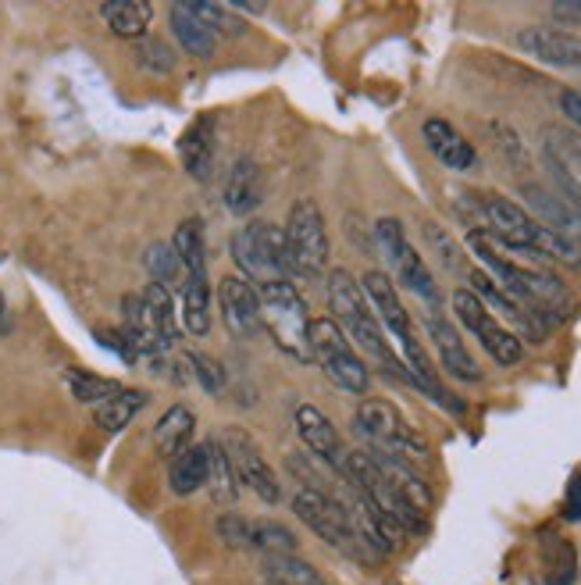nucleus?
<instances>
[{"label":"nucleus","instance_id":"f257e3e1","mask_svg":"<svg viewBox=\"0 0 581 585\" xmlns=\"http://www.w3.org/2000/svg\"><path fill=\"white\" fill-rule=\"evenodd\" d=\"M329 307H332V321L346 332V339L354 347H360L368 358L382 368L386 375L407 378V364H403L393 347H389V336L382 329V321L375 318V311L364 296L360 282L349 276L346 268H335L329 276Z\"/></svg>","mask_w":581,"mask_h":585},{"label":"nucleus","instance_id":"423d86ee","mask_svg":"<svg viewBox=\"0 0 581 585\" xmlns=\"http://www.w3.org/2000/svg\"><path fill=\"white\" fill-rule=\"evenodd\" d=\"M310 353H315V364H321V372H325L343 393H354V397L368 393L371 386L368 364L360 361L357 347L349 343L346 332L332 318L310 321Z\"/></svg>","mask_w":581,"mask_h":585},{"label":"nucleus","instance_id":"37998d69","mask_svg":"<svg viewBox=\"0 0 581 585\" xmlns=\"http://www.w3.org/2000/svg\"><path fill=\"white\" fill-rule=\"evenodd\" d=\"M11 332V318H8V304H4V293H0V336Z\"/></svg>","mask_w":581,"mask_h":585},{"label":"nucleus","instance_id":"2eb2a0df","mask_svg":"<svg viewBox=\"0 0 581 585\" xmlns=\"http://www.w3.org/2000/svg\"><path fill=\"white\" fill-rule=\"evenodd\" d=\"M293 421H296V435L304 440L307 451L315 454L318 460H325L332 471H343L346 446H343L340 429H335L332 421L325 418V411H318L315 403H304V407H296Z\"/></svg>","mask_w":581,"mask_h":585},{"label":"nucleus","instance_id":"2f4dec72","mask_svg":"<svg viewBox=\"0 0 581 585\" xmlns=\"http://www.w3.org/2000/svg\"><path fill=\"white\" fill-rule=\"evenodd\" d=\"M250 525H253V550H264V557H293L300 550V542H296V536L286 525H278L272 518H261Z\"/></svg>","mask_w":581,"mask_h":585},{"label":"nucleus","instance_id":"f3484780","mask_svg":"<svg viewBox=\"0 0 581 585\" xmlns=\"http://www.w3.org/2000/svg\"><path fill=\"white\" fill-rule=\"evenodd\" d=\"M422 140L442 168H450V172H475L478 168V151L446 118H428L422 126Z\"/></svg>","mask_w":581,"mask_h":585},{"label":"nucleus","instance_id":"f8f14e48","mask_svg":"<svg viewBox=\"0 0 581 585\" xmlns=\"http://www.w3.org/2000/svg\"><path fill=\"white\" fill-rule=\"evenodd\" d=\"M218 311L228 336L250 339L261 329V293L242 276H225L218 282Z\"/></svg>","mask_w":581,"mask_h":585},{"label":"nucleus","instance_id":"ea45409f","mask_svg":"<svg viewBox=\"0 0 581 585\" xmlns=\"http://www.w3.org/2000/svg\"><path fill=\"white\" fill-rule=\"evenodd\" d=\"M567 522H581V475H574L571 485H567V511H564Z\"/></svg>","mask_w":581,"mask_h":585},{"label":"nucleus","instance_id":"6ab92c4d","mask_svg":"<svg viewBox=\"0 0 581 585\" xmlns=\"http://www.w3.org/2000/svg\"><path fill=\"white\" fill-rule=\"evenodd\" d=\"M179 157L182 168L193 175L197 183H208L214 175V157H218V140H214V118L200 115L193 126L182 132L179 140Z\"/></svg>","mask_w":581,"mask_h":585},{"label":"nucleus","instance_id":"c9c22d12","mask_svg":"<svg viewBox=\"0 0 581 585\" xmlns=\"http://www.w3.org/2000/svg\"><path fill=\"white\" fill-rule=\"evenodd\" d=\"M137 65L151 75H171L179 61H175V50L165 44V39H140Z\"/></svg>","mask_w":581,"mask_h":585},{"label":"nucleus","instance_id":"5701e85b","mask_svg":"<svg viewBox=\"0 0 581 585\" xmlns=\"http://www.w3.org/2000/svg\"><path fill=\"white\" fill-rule=\"evenodd\" d=\"M168 19H171V33H175V39H179L182 50H189L193 58H214V50H218V36H214L208 25L193 15V8L171 4Z\"/></svg>","mask_w":581,"mask_h":585},{"label":"nucleus","instance_id":"f704fd0d","mask_svg":"<svg viewBox=\"0 0 581 585\" xmlns=\"http://www.w3.org/2000/svg\"><path fill=\"white\" fill-rule=\"evenodd\" d=\"M189 8H193V15L208 25L214 36H239L247 33V22L233 15V8L228 4H208V0H189Z\"/></svg>","mask_w":581,"mask_h":585},{"label":"nucleus","instance_id":"e433bc0d","mask_svg":"<svg viewBox=\"0 0 581 585\" xmlns=\"http://www.w3.org/2000/svg\"><path fill=\"white\" fill-rule=\"evenodd\" d=\"M214 528H218V539L225 542V547H233L239 553L253 550V525L242 518V514H222Z\"/></svg>","mask_w":581,"mask_h":585},{"label":"nucleus","instance_id":"72a5a7b5","mask_svg":"<svg viewBox=\"0 0 581 585\" xmlns=\"http://www.w3.org/2000/svg\"><path fill=\"white\" fill-rule=\"evenodd\" d=\"M64 386H69V393L79 403H104L111 393H118V386L111 383V378H100V375L79 372V368L64 372Z\"/></svg>","mask_w":581,"mask_h":585},{"label":"nucleus","instance_id":"f03ea898","mask_svg":"<svg viewBox=\"0 0 581 585\" xmlns=\"http://www.w3.org/2000/svg\"><path fill=\"white\" fill-rule=\"evenodd\" d=\"M228 250H233V261L239 265L242 279L257 285V290L300 276L293 265L286 233L268 222H247L242 229H236L233 239H228Z\"/></svg>","mask_w":581,"mask_h":585},{"label":"nucleus","instance_id":"4468645a","mask_svg":"<svg viewBox=\"0 0 581 585\" xmlns=\"http://www.w3.org/2000/svg\"><path fill=\"white\" fill-rule=\"evenodd\" d=\"M521 54L529 58L553 65V68H581V39L567 30H557V25H529L513 36Z\"/></svg>","mask_w":581,"mask_h":585},{"label":"nucleus","instance_id":"473e14b6","mask_svg":"<svg viewBox=\"0 0 581 585\" xmlns=\"http://www.w3.org/2000/svg\"><path fill=\"white\" fill-rule=\"evenodd\" d=\"M143 265H146V271L154 276V282H161L165 290L186 282V268H182V261H179V254L171 250V243H154V247L146 250Z\"/></svg>","mask_w":581,"mask_h":585},{"label":"nucleus","instance_id":"393cba45","mask_svg":"<svg viewBox=\"0 0 581 585\" xmlns=\"http://www.w3.org/2000/svg\"><path fill=\"white\" fill-rule=\"evenodd\" d=\"M193 432H197V414L186 403H175L154 425V443L161 446L165 457H179L189 446V440H193Z\"/></svg>","mask_w":581,"mask_h":585},{"label":"nucleus","instance_id":"9b49d317","mask_svg":"<svg viewBox=\"0 0 581 585\" xmlns=\"http://www.w3.org/2000/svg\"><path fill=\"white\" fill-rule=\"evenodd\" d=\"M222 446L228 460H233V471L239 485H247L253 496H261L264 503H278L282 500V485L275 479V468L268 465L264 454L257 451V443L250 440L247 432L239 429H225L222 432Z\"/></svg>","mask_w":581,"mask_h":585},{"label":"nucleus","instance_id":"58836bf2","mask_svg":"<svg viewBox=\"0 0 581 585\" xmlns=\"http://www.w3.org/2000/svg\"><path fill=\"white\" fill-rule=\"evenodd\" d=\"M425 239L431 243V247H436L439 261H442L446 268H450V271H456V268H461V250H456V243H453L450 236H446V233H442V229H439L436 222H428V225H425Z\"/></svg>","mask_w":581,"mask_h":585},{"label":"nucleus","instance_id":"dca6fc26","mask_svg":"<svg viewBox=\"0 0 581 585\" xmlns=\"http://www.w3.org/2000/svg\"><path fill=\"white\" fill-rule=\"evenodd\" d=\"M425 332L431 339V347L439 353V364L453 378H461V383H482V368L478 361L471 358V350L464 347V336L453 329L450 321L442 315H428L425 318Z\"/></svg>","mask_w":581,"mask_h":585},{"label":"nucleus","instance_id":"aec40b11","mask_svg":"<svg viewBox=\"0 0 581 585\" xmlns=\"http://www.w3.org/2000/svg\"><path fill=\"white\" fill-rule=\"evenodd\" d=\"M121 318H126V336L129 347L137 350V358H157V353H165V339L157 332V321L151 315V307H146L143 293H129L126 301H121Z\"/></svg>","mask_w":581,"mask_h":585},{"label":"nucleus","instance_id":"ddd939ff","mask_svg":"<svg viewBox=\"0 0 581 585\" xmlns=\"http://www.w3.org/2000/svg\"><path fill=\"white\" fill-rule=\"evenodd\" d=\"M360 290H364V296H368L375 318L382 321V329L393 336L400 347H407L411 339H417V329H414V321L407 315V307H403L396 285H393V279L386 276V271H368V276L360 279Z\"/></svg>","mask_w":581,"mask_h":585},{"label":"nucleus","instance_id":"4c0bfd02","mask_svg":"<svg viewBox=\"0 0 581 585\" xmlns=\"http://www.w3.org/2000/svg\"><path fill=\"white\" fill-rule=\"evenodd\" d=\"M189 364H193V375L200 378V386H204L211 397H218V393L225 389V368L214 358H208V353L193 350L189 353Z\"/></svg>","mask_w":581,"mask_h":585},{"label":"nucleus","instance_id":"cd10ccee","mask_svg":"<svg viewBox=\"0 0 581 585\" xmlns=\"http://www.w3.org/2000/svg\"><path fill=\"white\" fill-rule=\"evenodd\" d=\"M143 407H146V393L143 389H118L104 403H97V414H93V421H97L100 432H121L132 418L143 411Z\"/></svg>","mask_w":581,"mask_h":585},{"label":"nucleus","instance_id":"c85d7f7f","mask_svg":"<svg viewBox=\"0 0 581 585\" xmlns=\"http://www.w3.org/2000/svg\"><path fill=\"white\" fill-rule=\"evenodd\" d=\"M171 250L179 254L186 276H208V243H204V225H200V218H186V222L175 229Z\"/></svg>","mask_w":581,"mask_h":585},{"label":"nucleus","instance_id":"7c9ffc66","mask_svg":"<svg viewBox=\"0 0 581 585\" xmlns=\"http://www.w3.org/2000/svg\"><path fill=\"white\" fill-rule=\"evenodd\" d=\"M143 301H146V307H151V315L157 321V332H161V339H165V347L179 343V311H175L171 290H165L161 282H151L143 290Z\"/></svg>","mask_w":581,"mask_h":585},{"label":"nucleus","instance_id":"6e6552de","mask_svg":"<svg viewBox=\"0 0 581 585\" xmlns=\"http://www.w3.org/2000/svg\"><path fill=\"white\" fill-rule=\"evenodd\" d=\"M475 211L482 233L493 236V243H503L510 254L538 257V236H543L546 225H538L518 200H510L503 194H482L475 197Z\"/></svg>","mask_w":581,"mask_h":585},{"label":"nucleus","instance_id":"79ce46f5","mask_svg":"<svg viewBox=\"0 0 581 585\" xmlns=\"http://www.w3.org/2000/svg\"><path fill=\"white\" fill-rule=\"evenodd\" d=\"M553 15L560 22H581V0H560V4H553Z\"/></svg>","mask_w":581,"mask_h":585},{"label":"nucleus","instance_id":"1a4fd4ad","mask_svg":"<svg viewBox=\"0 0 581 585\" xmlns=\"http://www.w3.org/2000/svg\"><path fill=\"white\" fill-rule=\"evenodd\" d=\"M453 311H456V318H461L464 329L478 339V343L485 347V353H489L499 368H518V364L524 361L521 336L510 332L507 325L499 321L471 290H456L453 293Z\"/></svg>","mask_w":581,"mask_h":585},{"label":"nucleus","instance_id":"0eeeda50","mask_svg":"<svg viewBox=\"0 0 581 585\" xmlns=\"http://www.w3.org/2000/svg\"><path fill=\"white\" fill-rule=\"evenodd\" d=\"M375 239H378V250L386 254L389 268H393V276L407 285L414 296H422V301L431 307V315H436V307L442 304V293H439L436 279H431L422 250H417L407 239V233H403V225L396 222V218H378Z\"/></svg>","mask_w":581,"mask_h":585},{"label":"nucleus","instance_id":"b1692460","mask_svg":"<svg viewBox=\"0 0 581 585\" xmlns=\"http://www.w3.org/2000/svg\"><path fill=\"white\" fill-rule=\"evenodd\" d=\"M179 318L189 336L211 332V276H186Z\"/></svg>","mask_w":581,"mask_h":585},{"label":"nucleus","instance_id":"a211bd4d","mask_svg":"<svg viewBox=\"0 0 581 585\" xmlns=\"http://www.w3.org/2000/svg\"><path fill=\"white\" fill-rule=\"evenodd\" d=\"M524 194V203H529V214L535 218L538 225H546V229H553V233H560L564 239H571V243H578L581 239V214L571 208L567 200H560L557 194H549V189H543V186H524L521 189Z\"/></svg>","mask_w":581,"mask_h":585},{"label":"nucleus","instance_id":"7ed1b4c3","mask_svg":"<svg viewBox=\"0 0 581 585\" xmlns=\"http://www.w3.org/2000/svg\"><path fill=\"white\" fill-rule=\"evenodd\" d=\"M354 429L364 435V443L371 446V454L396 457L403 465H417V460H428V440L417 429H411V421L400 414L396 403L389 400H360L354 414Z\"/></svg>","mask_w":581,"mask_h":585},{"label":"nucleus","instance_id":"a878e982","mask_svg":"<svg viewBox=\"0 0 581 585\" xmlns=\"http://www.w3.org/2000/svg\"><path fill=\"white\" fill-rule=\"evenodd\" d=\"M168 485L175 496H193L208 485V446H186L179 457H171Z\"/></svg>","mask_w":581,"mask_h":585},{"label":"nucleus","instance_id":"c756f323","mask_svg":"<svg viewBox=\"0 0 581 585\" xmlns=\"http://www.w3.org/2000/svg\"><path fill=\"white\" fill-rule=\"evenodd\" d=\"M264 578L268 585H329L318 575L315 564H307L304 557H264Z\"/></svg>","mask_w":581,"mask_h":585},{"label":"nucleus","instance_id":"412c9836","mask_svg":"<svg viewBox=\"0 0 581 585\" xmlns=\"http://www.w3.org/2000/svg\"><path fill=\"white\" fill-rule=\"evenodd\" d=\"M225 208L233 211L236 218H247L261 208L264 200V179H261V168L253 165L250 157H239L233 172H228L225 179Z\"/></svg>","mask_w":581,"mask_h":585},{"label":"nucleus","instance_id":"39448f33","mask_svg":"<svg viewBox=\"0 0 581 585\" xmlns=\"http://www.w3.org/2000/svg\"><path fill=\"white\" fill-rule=\"evenodd\" d=\"M293 511H296V518H300L321 542H329L332 550L354 557V561H371V557H378L368 542L360 539L354 522H349L343 500L321 493V489H300V493L293 496Z\"/></svg>","mask_w":581,"mask_h":585},{"label":"nucleus","instance_id":"4be33fe9","mask_svg":"<svg viewBox=\"0 0 581 585\" xmlns=\"http://www.w3.org/2000/svg\"><path fill=\"white\" fill-rule=\"evenodd\" d=\"M107 30L121 39H143L154 22V8L146 0H107L100 8Z\"/></svg>","mask_w":581,"mask_h":585},{"label":"nucleus","instance_id":"bb28decb","mask_svg":"<svg viewBox=\"0 0 581 585\" xmlns=\"http://www.w3.org/2000/svg\"><path fill=\"white\" fill-rule=\"evenodd\" d=\"M204 446H208V493L218 507H233L239 500V479L233 471V460H228L225 446L218 440H211Z\"/></svg>","mask_w":581,"mask_h":585},{"label":"nucleus","instance_id":"9d476101","mask_svg":"<svg viewBox=\"0 0 581 585\" xmlns=\"http://www.w3.org/2000/svg\"><path fill=\"white\" fill-rule=\"evenodd\" d=\"M286 243L293 254V265L300 276H321L329 268V233H325V218L321 208L310 197L296 200L286 218Z\"/></svg>","mask_w":581,"mask_h":585},{"label":"nucleus","instance_id":"a19ab883","mask_svg":"<svg viewBox=\"0 0 581 585\" xmlns=\"http://www.w3.org/2000/svg\"><path fill=\"white\" fill-rule=\"evenodd\" d=\"M560 112H564V118H571L581 129V90H564L560 93Z\"/></svg>","mask_w":581,"mask_h":585},{"label":"nucleus","instance_id":"20e7f679","mask_svg":"<svg viewBox=\"0 0 581 585\" xmlns=\"http://www.w3.org/2000/svg\"><path fill=\"white\" fill-rule=\"evenodd\" d=\"M257 293H261V325L272 336V343L296 364H315V353H310V315L300 290L293 282H275Z\"/></svg>","mask_w":581,"mask_h":585}]
</instances>
